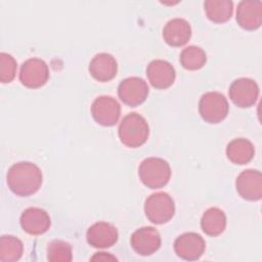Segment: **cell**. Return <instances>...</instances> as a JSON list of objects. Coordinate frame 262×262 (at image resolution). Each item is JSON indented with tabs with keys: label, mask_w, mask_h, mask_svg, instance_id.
I'll use <instances>...</instances> for the list:
<instances>
[{
	"label": "cell",
	"mask_w": 262,
	"mask_h": 262,
	"mask_svg": "<svg viewBox=\"0 0 262 262\" xmlns=\"http://www.w3.org/2000/svg\"><path fill=\"white\" fill-rule=\"evenodd\" d=\"M42 180L40 168L31 162L13 164L6 175L8 188L19 196H29L37 192L42 185Z\"/></svg>",
	"instance_id": "1"
},
{
	"label": "cell",
	"mask_w": 262,
	"mask_h": 262,
	"mask_svg": "<svg viewBox=\"0 0 262 262\" xmlns=\"http://www.w3.org/2000/svg\"><path fill=\"white\" fill-rule=\"evenodd\" d=\"M118 134L124 145L135 148L145 143L149 135V127L141 115L130 113L121 121Z\"/></svg>",
	"instance_id": "2"
},
{
	"label": "cell",
	"mask_w": 262,
	"mask_h": 262,
	"mask_svg": "<svg viewBox=\"0 0 262 262\" xmlns=\"http://www.w3.org/2000/svg\"><path fill=\"white\" fill-rule=\"evenodd\" d=\"M141 182L149 188H161L165 186L171 177V168L167 161L161 158L150 157L144 159L138 168Z\"/></svg>",
	"instance_id": "3"
},
{
	"label": "cell",
	"mask_w": 262,
	"mask_h": 262,
	"mask_svg": "<svg viewBox=\"0 0 262 262\" xmlns=\"http://www.w3.org/2000/svg\"><path fill=\"white\" fill-rule=\"evenodd\" d=\"M144 213L147 219L155 224L167 223L175 214L174 201L167 192H155L145 200Z\"/></svg>",
	"instance_id": "4"
},
{
	"label": "cell",
	"mask_w": 262,
	"mask_h": 262,
	"mask_svg": "<svg viewBox=\"0 0 262 262\" xmlns=\"http://www.w3.org/2000/svg\"><path fill=\"white\" fill-rule=\"evenodd\" d=\"M229 111L228 101L223 94L217 91L206 92L199 101V113L204 121L217 124L223 121Z\"/></svg>",
	"instance_id": "5"
},
{
	"label": "cell",
	"mask_w": 262,
	"mask_h": 262,
	"mask_svg": "<svg viewBox=\"0 0 262 262\" xmlns=\"http://www.w3.org/2000/svg\"><path fill=\"white\" fill-rule=\"evenodd\" d=\"M48 78L49 69L43 59L33 57L23 62L19 70V81L24 86L36 89L45 85Z\"/></svg>",
	"instance_id": "6"
},
{
	"label": "cell",
	"mask_w": 262,
	"mask_h": 262,
	"mask_svg": "<svg viewBox=\"0 0 262 262\" xmlns=\"http://www.w3.org/2000/svg\"><path fill=\"white\" fill-rule=\"evenodd\" d=\"M91 115L96 123L101 126H114L120 118V103L112 96L101 95L94 99L91 104Z\"/></svg>",
	"instance_id": "7"
},
{
	"label": "cell",
	"mask_w": 262,
	"mask_h": 262,
	"mask_svg": "<svg viewBox=\"0 0 262 262\" xmlns=\"http://www.w3.org/2000/svg\"><path fill=\"white\" fill-rule=\"evenodd\" d=\"M228 94L236 106L243 108L250 107L258 99L259 86L250 78H238L230 84Z\"/></svg>",
	"instance_id": "8"
},
{
	"label": "cell",
	"mask_w": 262,
	"mask_h": 262,
	"mask_svg": "<svg viewBox=\"0 0 262 262\" xmlns=\"http://www.w3.org/2000/svg\"><path fill=\"white\" fill-rule=\"evenodd\" d=\"M148 92L147 83L139 77L126 78L122 80L118 86L120 99L129 106H136L144 102Z\"/></svg>",
	"instance_id": "9"
},
{
	"label": "cell",
	"mask_w": 262,
	"mask_h": 262,
	"mask_svg": "<svg viewBox=\"0 0 262 262\" xmlns=\"http://www.w3.org/2000/svg\"><path fill=\"white\" fill-rule=\"evenodd\" d=\"M206 249L205 239L195 232H185L174 242V251L178 257L194 261L202 257Z\"/></svg>",
	"instance_id": "10"
},
{
	"label": "cell",
	"mask_w": 262,
	"mask_h": 262,
	"mask_svg": "<svg viewBox=\"0 0 262 262\" xmlns=\"http://www.w3.org/2000/svg\"><path fill=\"white\" fill-rule=\"evenodd\" d=\"M161 235L151 226H144L136 229L130 238L133 250L141 256H149L156 253L161 247Z\"/></svg>",
	"instance_id": "11"
},
{
	"label": "cell",
	"mask_w": 262,
	"mask_h": 262,
	"mask_svg": "<svg viewBox=\"0 0 262 262\" xmlns=\"http://www.w3.org/2000/svg\"><path fill=\"white\" fill-rule=\"evenodd\" d=\"M235 187L238 194L248 201H259L262 196V175L258 170L248 169L236 178Z\"/></svg>",
	"instance_id": "12"
},
{
	"label": "cell",
	"mask_w": 262,
	"mask_h": 262,
	"mask_svg": "<svg viewBox=\"0 0 262 262\" xmlns=\"http://www.w3.org/2000/svg\"><path fill=\"white\" fill-rule=\"evenodd\" d=\"M119 237L117 228L104 221H98L91 225L86 233L87 243L98 249H105L114 246Z\"/></svg>",
	"instance_id": "13"
},
{
	"label": "cell",
	"mask_w": 262,
	"mask_h": 262,
	"mask_svg": "<svg viewBox=\"0 0 262 262\" xmlns=\"http://www.w3.org/2000/svg\"><path fill=\"white\" fill-rule=\"evenodd\" d=\"M19 223L24 231L27 233L39 235L45 233L49 229L51 220L45 210L37 207H31L21 213Z\"/></svg>",
	"instance_id": "14"
},
{
	"label": "cell",
	"mask_w": 262,
	"mask_h": 262,
	"mask_svg": "<svg viewBox=\"0 0 262 262\" xmlns=\"http://www.w3.org/2000/svg\"><path fill=\"white\" fill-rule=\"evenodd\" d=\"M146 76L152 87L157 89H166L174 83L176 73L169 61L155 59L148 63L146 68Z\"/></svg>",
	"instance_id": "15"
},
{
	"label": "cell",
	"mask_w": 262,
	"mask_h": 262,
	"mask_svg": "<svg viewBox=\"0 0 262 262\" xmlns=\"http://www.w3.org/2000/svg\"><path fill=\"white\" fill-rule=\"evenodd\" d=\"M236 23L248 31L259 29L262 24V2L241 1L236 8Z\"/></svg>",
	"instance_id": "16"
},
{
	"label": "cell",
	"mask_w": 262,
	"mask_h": 262,
	"mask_svg": "<svg viewBox=\"0 0 262 262\" xmlns=\"http://www.w3.org/2000/svg\"><path fill=\"white\" fill-rule=\"evenodd\" d=\"M191 37V28L184 18H172L163 29L164 41L173 47H180L186 44Z\"/></svg>",
	"instance_id": "17"
},
{
	"label": "cell",
	"mask_w": 262,
	"mask_h": 262,
	"mask_svg": "<svg viewBox=\"0 0 262 262\" xmlns=\"http://www.w3.org/2000/svg\"><path fill=\"white\" fill-rule=\"evenodd\" d=\"M117 72V60L110 53H98L91 59L89 63V73L98 82L111 81L116 77Z\"/></svg>",
	"instance_id": "18"
},
{
	"label": "cell",
	"mask_w": 262,
	"mask_h": 262,
	"mask_svg": "<svg viewBox=\"0 0 262 262\" xmlns=\"http://www.w3.org/2000/svg\"><path fill=\"white\" fill-rule=\"evenodd\" d=\"M255 155L253 143L247 138L232 139L226 146L227 159L235 165H245L252 161Z\"/></svg>",
	"instance_id": "19"
},
{
	"label": "cell",
	"mask_w": 262,
	"mask_h": 262,
	"mask_svg": "<svg viewBox=\"0 0 262 262\" xmlns=\"http://www.w3.org/2000/svg\"><path fill=\"white\" fill-rule=\"evenodd\" d=\"M201 227L203 231L210 236L221 234L226 227L225 213L216 207L209 208L201 218Z\"/></svg>",
	"instance_id": "20"
},
{
	"label": "cell",
	"mask_w": 262,
	"mask_h": 262,
	"mask_svg": "<svg viewBox=\"0 0 262 262\" xmlns=\"http://www.w3.org/2000/svg\"><path fill=\"white\" fill-rule=\"evenodd\" d=\"M207 17L216 24L230 19L233 12V2L230 0H207L204 2Z\"/></svg>",
	"instance_id": "21"
},
{
	"label": "cell",
	"mask_w": 262,
	"mask_h": 262,
	"mask_svg": "<svg viewBox=\"0 0 262 262\" xmlns=\"http://www.w3.org/2000/svg\"><path fill=\"white\" fill-rule=\"evenodd\" d=\"M24 246L19 238L13 235H2L0 238V260L12 262L20 259Z\"/></svg>",
	"instance_id": "22"
},
{
	"label": "cell",
	"mask_w": 262,
	"mask_h": 262,
	"mask_svg": "<svg viewBox=\"0 0 262 262\" xmlns=\"http://www.w3.org/2000/svg\"><path fill=\"white\" fill-rule=\"evenodd\" d=\"M179 61L184 69L189 71H196L205 66L207 61V55L201 47L191 45L185 47L181 51Z\"/></svg>",
	"instance_id": "23"
},
{
	"label": "cell",
	"mask_w": 262,
	"mask_h": 262,
	"mask_svg": "<svg viewBox=\"0 0 262 262\" xmlns=\"http://www.w3.org/2000/svg\"><path fill=\"white\" fill-rule=\"evenodd\" d=\"M47 259L51 262H70L73 259L72 247L61 239H54L48 244Z\"/></svg>",
	"instance_id": "24"
},
{
	"label": "cell",
	"mask_w": 262,
	"mask_h": 262,
	"mask_svg": "<svg viewBox=\"0 0 262 262\" xmlns=\"http://www.w3.org/2000/svg\"><path fill=\"white\" fill-rule=\"evenodd\" d=\"M16 73V61L14 57L8 53H0V81L2 83H10Z\"/></svg>",
	"instance_id": "25"
},
{
	"label": "cell",
	"mask_w": 262,
	"mask_h": 262,
	"mask_svg": "<svg viewBox=\"0 0 262 262\" xmlns=\"http://www.w3.org/2000/svg\"><path fill=\"white\" fill-rule=\"evenodd\" d=\"M91 260H98V261H108V260H117L116 257L112 256L110 253H104V252H100V253H95V255L91 258Z\"/></svg>",
	"instance_id": "26"
}]
</instances>
